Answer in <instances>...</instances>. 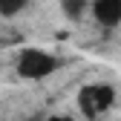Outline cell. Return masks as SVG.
Wrapping results in <instances>:
<instances>
[{"label":"cell","instance_id":"obj_1","mask_svg":"<svg viewBox=\"0 0 121 121\" xmlns=\"http://www.w3.org/2000/svg\"><path fill=\"white\" fill-rule=\"evenodd\" d=\"M55 69H58V60L49 52H40V49H23L17 58V75L29 78V81H40L46 75H52Z\"/></svg>","mask_w":121,"mask_h":121},{"label":"cell","instance_id":"obj_2","mask_svg":"<svg viewBox=\"0 0 121 121\" xmlns=\"http://www.w3.org/2000/svg\"><path fill=\"white\" fill-rule=\"evenodd\" d=\"M78 101H81V110H84L89 118H95V115H101L104 110L112 107L115 92H112V86H107V84H89V86L81 89Z\"/></svg>","mask_w":121,"mask_h":121},{"label":"cell","instance_id":"obj_3","mask_svg":"<svg viewBox=\"0 0 121 121\" xmlns=\"http://www.w3.org/2000/svg\"><path fill=\"white\" fill-rule=\"evenodd\" d=\"M92 14H95V20L101 26H118L121 23V0H95L92 3Z\"/></svg>","mask_w":121,"mask_h":121},{"label":"cell","instance_id":"obj_4","mask_svg":"<svg viewBox=\"0 0 121 121\" xmlns=\"http://www.w3.org/2000/svg\"><path fill=\"white\" fill-rule=\"evenodd\" d=\"M23 6H26V0H0V14L3 17H14Z\"/></svg>","mask_w":121,"mask_h":121},{"label":"cell","instance_id":"obj_5","mask_svg":"<svg viewBox=\"0 0 121 121\" xmlns=\"http://www.w3.org/2000/svg\"><path fill=\"white\" fill-rule=\"evenodd\" d=\"M64 12L69 20H78L84 14V0H64Z\"/></svg>","mask_w":121,"mask_h":121},{"label":"cell","instance_id":"obj_6","mask_svg":"<svg viewBox=\"0 0 121 121\" xmlns=\"http://www.w3.org/2000/svg\"><path fill=\"white\" fill-rule=\"evenodd\" d=\"M49 121H75V118H69V115H55V118H49Z\"/></svg>","mask_w":121,"mask_h":121}]
</instances>
